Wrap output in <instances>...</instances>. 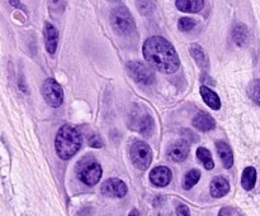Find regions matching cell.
<instances>
[{"label":"cell","mask_w":260,"mask_h":216,"mask_svg":"<svg viewBox=\"0 0 260 216\" xmlns=\"http://www.w3.org/2000/svg\"><path fill=\"white\" fill-rule=\"evenodd\" d=\"M256 184V169L254 167H246L241 176V186L246 191H251Z\"/></svg>","instance_id":"cell-18"},{"label":"cell","mask_w":260,"mask_h":216,"mask_svg":"<svg viewBox=\"0 0 260 216\" xmlns=\"http://www.w3.org/2000/svg\"><path fill=\"white\" fill-rule=\"evenodd\" d=\"M230 191V184L228 180L222 176H217L212 180L210 186L211 196L215 199H221V197L226 196Z\"/></svg>","instance_id":"cell-12"},{"label":"cell","mask_w":260,"mask_h":216,"mask_svg":"<svg viewBox=\"0 0 260 216\" xmlns=\"http://www.w3.org/2000/svg\"><path fill=\"white\" fill-rule=\"evenodd\" d=\"M127 70L129 76L141 85H152L155 82V73L151 66L140 61H132L127 63Z\"/></svg>","instance_id":"cell-6"},{"label":"cell","mask_w":260,"mask_h":216,"mask_svg":"<svg viewBox=\"0 0 260 216\" xmlns=\"http://www.w3.org/2000/svg\"><path fill=\"white\" fill-rule=\"evenodd\" d=\"M45 45L46 50L50 55H53L57 50L58 46V32L55 28V25H52L51 23H46L45 24Z\"/></svg>","instance_id":"cell-11"},{"label":"cell","mask_w":260,"mask_h":216,"mask_svg":"<svg viewBox=\"0 0 260 216\" xmlns=\"http://www.w3.org/2000/svg\"><path fill=\"white\" fill-rule=\"evenodd\" d=\"M216 149H217L218 157L222 161L223 167L225 168H231L234 164V154L231 147L226 142L218 141L216 142Z\"/></svg>","instance_id":"cell-13"},{"label":"cell","mask_w":260,"mask_h":216,"mask_svg":"<svg viewBox=\"0 0 260 216\" xmlns=\"http://www.w3.org/2000/svg\"><path fill=\"white\" fill-rule=\"evenodd\" d=\"M201 179V172L198 169H190L184 177V189L190 190L197 185V182Z\"/></svg>","instance_id":"cell-22"},{"label":"cell","mask_w":260,"mask_h":216,"mask_svg":"<svg viewBox=\"0 0 260 216\" xmlns=\"http://www.w3.org/2000/svg\"><path fill=\"white\" fill-rule=\"evenodd\" d=\"M150 181L156 187H165L172 181V171L165 166L155 167L150 172Z\"/></svg>","instance_id":"cell-10"},{"label":"cell","mask_w":260,"mask_h":216,"mask_svg":"<svg viewBox=\"0 0 260 216\" xmlns=\"http://www.w3.org/2000/svg\"><path fill=\"white\" fill-rule=\"evenodd\" d=\"M249 38V32L246 25L244 24H238L234 27L233 29V39L234 42L236 43L238 46H245L246 42H248Z\"/></svg>","instance_id":"cell-19"},{"label":"cell","mask_w":260,"mask_h":216,"mask_svg":"<svg viewBox=\"0 0 260 216\" xmlns=\"http://www.w3.org/2000/svg\"><path fill=\"white\" fill-rule=\"evenodd\" d=\"M42 96L52 108H58L63 103V91L60 83L53 78H47L42 85Z\"/></svg>","instance_id":"cell-7"},{"label":"cell","mask_w":260,"mask_h":216,"mask_svg":"<svg viewBox=\"0 0 260 216\" xmlns=\"http://www.w3.org/2000/svg\"><path fill=\"white\" fill-rule=\"evenodd\" d=\"M111 24L119 35H129L136 29V23L129 13L128 8L124 5L114 8L111 13Z\"/></svg>","instance_id":"cell-3"},{"label":"cell","mask_w":260,"mask_h":216,"mask_svg":"<svg viewBox=\"0 0 260 216\" xmlns=\"http://www.w3.org/2000/svg\"><path fill=\"white\" fill-rule=\"evenodd\" d=\"M111 2H119V0H111Z\"/></svg>","instance_id":"cell-31"},{"label":"cell","mask_w":260,"mask_h":216,"mask_svg":"<svg viewBox=\"0 0 260 216\" xmlns=\"http://www.w3.org/2000/svg\"><path fill=\"white\" fill-rule=\"evenodd\" d=\"M220 216H223V215H220Z\"/></svg>","instance_id":"cell-32"},{"label":"cell","mask_w":260,"mask_h":216,"mask_svg":"<svg viewBox=\"0 0 260 216\" xmlns=\"http://www.w3.org/2000/svg\"><path fill=\"white\" fill-rule=\"evenodd\" d=\"M101 191L104 196L121 199L127 195V186L123 181L118 179H108L101 186Z\"/></svg>","instance_id":"cell-8"},{"label":"cell","mask_w":260,"mask_h":216,"mask_svg":"<svg viewBox=\"0 0 260 216\" xmlns=\"http://www.w3.org/2000/svg\"><path fill=\"white\" fill-rule=\"evenodd\" d=\"M193 125L201 132H210L215 129L216 121L210 114L207 113H198L197 115L193 118Z\"/></svg>","instance_id":"cell-15"},{"label":"cell","mask_w":260,"mask_h":216,"mask_svg":"<svg viewBox=\"0 0 260 216\" xmlns=\"http://www.w3.org/2000/svg\"><path fill=\"white\" fill-rule=\"evenodd\" d=\"M9 2H10V4L13 5V7H15V8H22V5H20L19 0H9Z\"/></svg>","instance_id":"cell-29"},{"label":"cell","mask_w":260,"mask_h":216,"mask_svg":"<svg viewBox=\"0 0 260 216\" xmlns=\"http://www.w3.org/2000/svg\"><path fill=\"white\" fill-rule=\"evenodd\" d=\"M197 157L198 159L202 162L206 169H208V171L213 169V167H215V162H213L212 154H211V152L208 151L207 148H205V147H200V148L197 149Z\"/></svg>","instance_id":"cell-20"},{"label":"cell","mask_w":260,"mask_h":216,"mask_svg":"<svg viewBox=\"0 0 260 216\" xmlns=\"http://www.w3.org/2000/svg\"><path fill=\"white\" fill-rule=\"evenodd\" d=\"M189 52L190 56L193 57V60L196 61V63H197L202 70H207V68L210 67V60H208L207 53L205 52V50H203L200 45L192 43V45L189 46Z\"/></svg>","instance_id":"cell-14"},{"label":"cell","mask_w":260,"mask_h":216,"mask_svg":"<svg viewBox=\"0 0 260 216\" xmlns=\"http://www.w3.org/2000/svg\"><path fill=\"white\" fill-rule=\"evenodd\" d=\"M66 0H50V9L55 13H61L65 8Z\"/></svg>","instance_id":"cell-27"},{"label":"cell","mask_w":260,"mask_h":216,"mask_svg":"<svg viewBox=\"0 0 260 216\" xmlns=\"http://www.w3.org/2000/svg\"><path fill=\"white\" fill-rule=\"evenodd\" d=\"M129 156H131V161L134 166L137 169L145 171L150 167L152 161V152L151 148L145 142H135L129 151Z\"/></svg>","instance_id":"cell-5"},{"label":"cell","mask_w":260,"mask_h":216,"mask_svg":"<svg viewBox=\"0 0 260 216\" xmlns=\"http://www.w3.org/2000/svg\"><path fill=\"white\" fill-rule=\"evenodd\" d=\"M81 144H83V136L78 129L69 124L58 129L55 139V148L56 153L61 159L68 161L73 158L79 152Z\"/></svg>","instance_id":"cell-2"},{"label":"cell","mask_w":260,"mask_h":216,"mask_svg":"<svg viewBox=\"0 0 260 216\" xmlns=\"http://www.w3.org/2000/svg\"><path fill=\"white\" fill-rule=\"evenodd\" d=\"M197 25V22L189 17H183L178 20V29L180 32H189Z\"/></svg>","instance_id":"cell-24"},{"label":"cell","mask_w":260,"mask_h":216,"mask_svg":"<svg viewBox=\"0 0 260 216\" xmlns=\"http://www.w3.org/2000/svg\"><path fill=\"white\" fill-rule=\"evenodd\" d=\"M189 154V143L185 139L174 142L168 147V157L174 162H183Z\"/></svg>","instance_id":"cell-9"},{"label":"cell","mask_w":260,"mask_h":216,"mask_svg":"<svg viewBox=\"0 0 260 216\" xmlns=\"http://www.w3.org/2000/svg\"><path fill=\"white\" fill-rule=\"evenodd\" d=\"M139 131L140 133L144 134L145 137H150L154 132V120L150 115H144V118H141L139 124Z\"/></svg>","instance_id":"cell-21"},{"label":"cell","mask_w":260,"mask_h":216,"mask_svg":"<svg viewBox=\"0 0 260 216\" xmlns=\"http://www.w3.org/2000/svg\"><path fill=\"white\" fill-rule=\"evenodd\" d=\"M248 94H249V98H250L256 105L260 106V78H258V80H254L253 82L249 85Z\"/></svg>","instance_id":"cell-23"},{"label":"cell","mask_w":260,"mask_h":216,"mask_svg":"<svg viewBox=\"0 0 260 216\" xmlns=\"http://www.w3.org/2000/svg\"><path fill=\"white\" fill-rule=\"evenodd\" d=\"M177 215L178 216H190V211L189 209H188L187 205H179V206L177 207Z\"/></svg>","instance_id":"cell-28"},{"label":"cell","mask_w":260,"mask_h":216,"mask_svg":"<svg viewBox=\"0 0 260 216\" xmlns=\"http://www.w3.org/2000/svg\"><path fill=\"white\" fill-rule=\"evenodd\" d=\"M102 175H103V169H102L101 164L94 161V159L86 162V163L85 159L79 162L78 176L80 181L84 182L86 186H95L101 181Z\"/></svg>","instance_id":"cell-4"},{"label":"cell","mask_w":260,"mask_h":216,"mask_svg":"<svg viewBox=\"0 0 260 216\" xmlns=\"http://www.w3.org/2000/svg\"><path fill=\"white\" fill-rule=\"evenodd\" d=\"M136 4H137V8H139L140 13L146 15L154 10L155 0H136Z\"/></svg>","instance_id":"cell-25"},{"label":"cell","mask_w":260,"mask_h":216,"mask_svg":"<svg viewBox=\"0 0 260 216\" xmlns=\"http://www.w3.org/2000/svg\"><path fill=\"white\" fill-rule=\"evenodd\" d=\"M200 93L203 101H205V104H207L212 110H220L221 100L215 91H212L210 88H207V86H201Z\"/></svg>","instance_id":"cell-16"},{"label":"cell","mask_w":260,"mask_h":216,"mask_svg":"<svg viewBox=\"0 0 260 216\" xmlns=\"http://www.w3.org/2000/svg\"><path fill=\"white\" fill-rule=\"evenodd\" d=\"M88 144L94 148H102L103 147V141H102L101 136H98L96 133H91L88 137Z\"/></svg>","instance_id":"cell-26"},{"label":"cell","mask_w":260,"mask_h":216,"mask_svg":"<svg viewBox=\"0 0 260 216\" xmlns=\"http://www.w3.org/2000/svg\"><path fill=\"white\" fill-rule=\"evenodd\" d=\"M175 5L183 13H200L205 7V0H177Z\"/></svg>","instance_id":"cell-17"},{"label":"cell","mask_w":260,"mask_h":216,"mask_svg":"<svg viewBox=\"0 0 260 216\" xmlns=\"http://www.w3.org/2000/svg\"><path fill=\"white\" fill-rule=\"evenodd\" d=\"M142 53L146 62L162 73H174L179 70L180 61L174 46L160 35H154L145 40Z\"/></svg>","instance_id":"cell-1"},{"label":"cell","mask_w":260,"mask_h":216,"mask_svg":"<svg viewBox=\"0 0 260 216\" xmlns=\"http://www.w3.org/2000/svg\"><path fill=\"white\" fill-rule=\"evenodd\" d=\"M128 216H140V214H139V211H137V210H132V211L129 212Z\"/></svg>","instance_id":"cell-30"}]
</instances>
